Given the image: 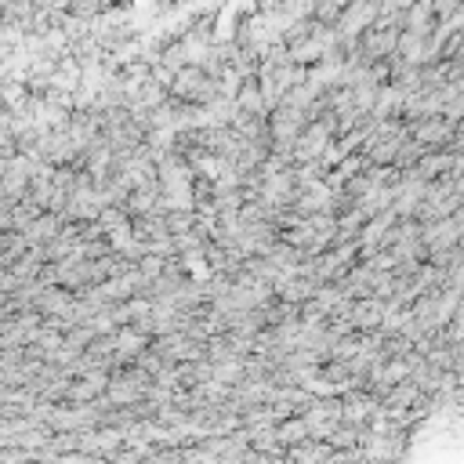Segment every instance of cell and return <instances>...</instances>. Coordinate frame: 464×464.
Here are the masks:
<instances>
[{"mask_svg": "<svg viewBox=\"0 0 464 464\" xmlns=\"http://www.w3.org/2000/svg\"><path fill=\"white\" fill-rule=\"evenodd\" d=\"M25 236L22 232H4L0 236V265H14L18 257H25Z\"/></svg>", "mask_w": 464, "mask_h": 464, "instance_id": "obj_2", "label": "cell"}, {"mask_svg": "<svg viewBox=\"0 0 464 464\" xmlns=\"http://www.w3.org/2000/svg\"><path fill=\"white\" fill-rule=\"evenodd\" d=\"M170 91H174L181 102H214V98L221 94V83H218V76H210V72H203V69H196V65H185V69L170 80Z\"/></svg>", "mask_w": 464, "mask_h": 464, "instance_id": "obj_1", "label": "cell"}]
</instances>
